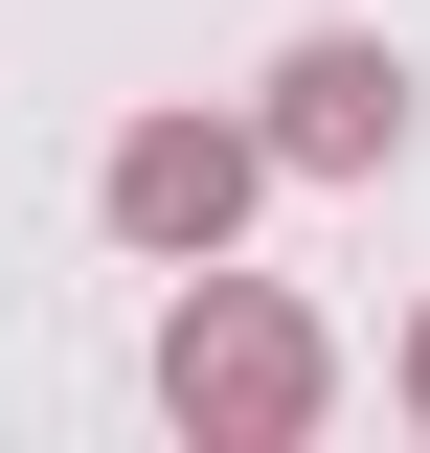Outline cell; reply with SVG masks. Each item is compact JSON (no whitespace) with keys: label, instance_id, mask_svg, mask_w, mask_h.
Wrapping results in <instances>:
<instances>
[{"label":"cell","instance_id":"1","mask_svg":"<svg viewBox=\"0 0 430 453\" xmlns=\"http://www.w3.org/2000/svg\"><path fill=\"white\" fill-rule=\"evenodd\" d=\"M159 408H181L204 453H295V431L340 408V340L295 318L272 273H227V250H204V273L159 295Z\"/></svg>","mask_w":430,"mask_h":453},{"label":"cell","instance_id":"2","mask_svg":"<svg viewBox=\"0 0 430 453\" xmlns=\"http://www.w3.org/2000/svg\"><path fill=\"white\" fill-rule=\"evenodd\" d=\"M91 204H113V250H136V273H204V250H250L272 136H250V113H136V136L91 159Z\"/></svg>","mask_w":430,"mask_h":453},{"label":"cell","instance_id":"3","mask_svg":"<svg viewBox=\"0 0 430 453\" xmlns=\"http://www.w3.org/2000/svg\"><path fill=\"white\" fill-rule=\"evenodd\" d=\"M250 136H272V181H385V159H408V46H363V23L272 46Z\"/></svg>","mask_w":430,"mask_h":453},{"label":"cell","instance_id":"4","mask_svg":"<svg viewBox=\"0 0 430 453\" xmlns=\"http://www.w3.org/2000/svg\"><path fill=\"white\" fill-rule=\"evenodd\" d=\"M385 386H408V431H430V318H408V363H385Z\"/></svg>","mask_w":430,"mask_h":453}]
</instances>
